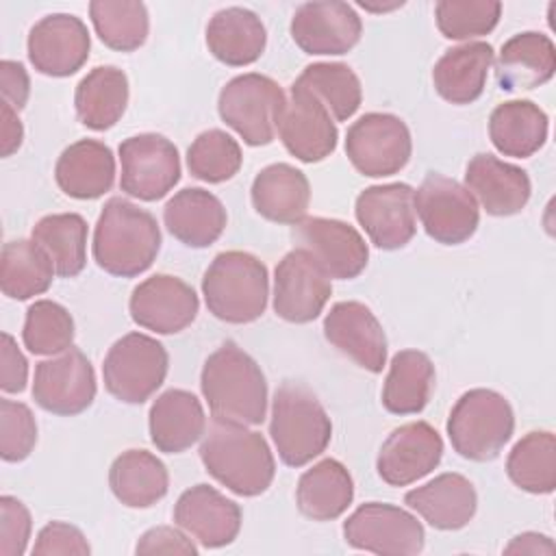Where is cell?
Here are the masks:
<instances>
[{
	"label": "cell",
	"mask_w": 556,
	"mask_h": 556,
	"mask_svg": "<svg viewBox=\"0 0 556 556\" xmlns=\"http://www.w3.org/2000/svg\"><path fill=\"white\" fill-rule=\"evenodd\" d=\"M200 458L219 484L241 497L265 493L276 473L274 454L261 432L215 417L202 437Z\"/></svg>",
	"instance_id": "1"
},
{
	"label": "cell",
	"mask_w": 556,
	"mask_h": 556,
	"mask_svg": "<svg viewBox=\"0 0 556 556\" xmlns=\"http://www.w3.org/2000/svg\"><path fill=\"white\" fill-rule=\"evenodd\" d=\"M200 389L215 419L258 426L267 415L265 376L235 341L222 343L204 361Z\"/></svg>",
	"instance_id": "2"
},
{
	"label": "cell",
	"mask_w": 556,
	"mask_h": 556,
	"mask_svg": "<svg viewBox=\"0 0 556 556\" xmlns=\"http://www.w3.org/2000/svg\"><path fill=\"white\" fill-rule=\"evenodd\" d=\"M93 261L119 278L150 269L161 250V228L154 215L126 198H111L96 222Z\"/></svg>",
	"instance_id": "3"
},
{
	"label": "cell",
	"mask_w": 556,
	"mask_h": 556,
	"mask_svg": "<svg viewBox=\"0 0 556 556\" xmlns=\"http://www.w3.org/2000/svg\"><path fill=\"white\" fill-rule=\"evenodd\" d=\"M202 295L208 313L226 324L256 321L267 308V267L250 252H219L204 271Z\"/></svg>",
	"instance_id": "4"
},
{
	"label": "cell",
	"mask_w": 556,
	"mask_h": 556,
	"mask_svg": "<svg viewBox=\"0 0 556 556\" xmlns=\"http://www.w3.org/2000/svg\"><path fill=\"white\" fill-rule=\"evenodd\" d=\"M269 434L285 465L304 467L326 452L332 439V421L311 389L285 382L271 400Z\"/></svg>",
	"instance_id": "5"
},
{
	"label": "cell",
	"mask_w": 556,
	"mask_h": 556,
	"mask_svg": "<svg viewBox=\"0 0 556 556\" xmlns=\"http://www.w3.org/2000/svg\"><path fill=\"white\" fill-rule=\"evenodd\" d=\"M447 437L463 458L486 463L500 456L515 430V413L508 400L493 389L465 391L450 410Z\"/></svg>",
	"instance_id": "6"
},
{
	"label": "cell",
	"mask_w": 556,
	"mask_h": 556,
	"mask_svg": "<svg viewBox=\"0 0 556 556\" xmlns=\"http://www.w3.org/2000/svg\"><path fill=\"white\" fill-rule=\"evenodd\" d=\"M285 102L287 96L274 78L250 72L222 87L217 111L248 146H267L276 137Z\"/></svg>",
	"instance_id": "7"
},
{
	"label": "cell",
	"mask_w": 556,
	"mask_h": 556,
	"mask_svg": "<svg viewBox=\"0 0 556 556\" xmlns=\"http://www.w3.org/2000/svg\"><path fill=\"white\" fill-rule=\"evenodd\" d=\"M167 367L169 356L161 341L143 332H128L109 348L102 378L115 400L141 404L165 382Z\"/></svg>",
	"instance_id": "8"
},
{
	"label": "cell",
	"mask_w": 556,
	"mask_h": 556,
	"mask_svg": "<svg viewBox=\"0 0 556 556\" xmlns=\"http://www.w3.org/2000/svg\"><path fill=\"white\" fill-rule=\"evenodd\" d=\"M413 139L406 122L393 113H365L345 135V154L354 169L369 178L393 176L406 167Z\"/></svg>",
	"instance_id": "9"
},
{
	"label": "cell",
	"mask_w": 556,
	"mask_h": 556,
	"mask_svg": "<svg viewBox=\"0 0 556 556\" xmlns=\"http://www.w3.org/2000/svg\"><path fill=\"white\" fill-rule=\"evenodd\" d=\"M415 213L426 235L443 245L465 243L480 224V208L469 189L437 172H430L415 191Z\"/></svg>",
	"instance_id": "10"
},
{
	"label": "cell",
	"mask_w": 556,
	"mask_h": 556,
	"mask_svg": "<svg viewBox=\"0 0 556 556\" xmlns=\"http://www.w3.org/2000/svg\"><path fill=\"white\" fill-rule=\"evenodd\" d=\"M343 539L354 549L413 556L424 549L426 532L413 513L384 502H367L343 521Z\"/></svg>",
	"instance_id": "11"
},
{
	"label": "cell",
	"mask_w": 556,
	"mask_h": 556,
	"mask_svg": "<svg viewBox=\"0 0 556 556\" xmlns=\"http://www.w3.org/2000/svg\"><path fill=\"white\" fill-rule=\"evenodd\" d=\"M119 163L122 191L143 202L165 198L180 180L178 150L167 137L156 132L124 139L119 143Z\"/></svg>",
	"instance_id": "12"
},
{
	"label": "cell",
	"mask_w": 556,
	"mask_h": 556,
	"mask_svg": "<svg viewBox=\"0 0 556 556\" xmlns=\"http://www.w3.org/2000/svg\"><path fill=\"white\" fill-rule=\"evenodd\" d=\"M96 391L93 365L74 345L35 365L33 400L52 415L72 417L87 410L96 400Z\"/></svg>",
	"instance_id": "13"
},
{
	"label": "cell",
	"mask_w": 556,
	"mask_h": 556,
	"mask_svg": "<svg viewBox=\"0 0 556 556\" xmlns=\"http://www.w3.org/2000/svg\"><path fill=\"white\" fill-rule=\"evenodd\" d=\"M291 239L295 248L311 254L328 278L352 280L369 261V248L363 235L341 219L304 217L293 224Z\"/></svg>",
	"instance_id": "14"
},
{
	"label": "cell",
	"mask_w": 556,
	"mask_h": 556,
	"mask_svg": "<svg viewBox=\"0 0 556 556\" xmlns=\"http://www.w3.org/2000/svg\"><path fill=\"white\" fill-rule=\"evenodd\" d=\"M278 135L287 152L302 163H319L328 159L339 139L330 111L300 80L289 89V98L278 119Z\"/></svg>",
	"instance_id": "15"
},
{
	"label": "cell",
	"mask_w": 556,
	"mask_h": 556,
	"mask_svg": "<svg viewBox=\"0 0 556 556\" xmlns=\"http://www.w3.org/2000/svg\"><path fill=\"white\" fill-rule=\"evenodd\" d=\"M356 222L380 250H400L417 232L415 189L406 182L371 185L354 204Z\"/></svg>",
	"instance_id": "16"
},
{
	"label": "cell",
	"mask_w": 556,
	"mask_h": 556,
	"mask_svg": "<svg viewBox=\"0 0 556 556\" xmlns=\"http://www.w3.org/2000/svg\"><path fill=\"white\" fill-rule=\"evenodd\" d=\"M332 295L326 271L300 248L287 252L274 271V313L289 324H308L319 317Z\"/></svg>",
	"instance_id": "17"
},
{
	"label": "cell",
	"mask_w": 556,
	"mask_h": 556,
	"mask_svg": "<svg viewBox=\"0 0 556 556\" xmlns=\"http://www.w3.org/2000/svg\"><path fill=\"white\" fill-rule=\"evenodd\" d=\"M200 308L198 293L178 276L154 274L132 289L128 311L137 326L156 334H176L191 326Z\"/></svg>",
	"instance_id": "18"
},
{
	"label": "cell",
	"mask_w": 556,
	"mask_h": 556,
	"mask_svg": "<svg viewBox=\"0 0 556 556\" xmlns=\"http://www.w3.org/2000/svg\"><path fill=\"white\" fill-rule=\"evenodd\" d=\"M89 30L72 13H50L28 33V61L39 74L63 78L76 74L89 59Z\"/></svg>",
	"instance_id": "19"
},
{
	"label": "cell",
	"mask_w": 556,
	"mask_h": 556,
	"mask_svg": "<svg viewBox=\"0 0 556 556\" xmlns=\"http://www.w3.org/2000/svg\"><path fill=\"white\" fill-rule=\"evenodd\" d=\"M289 30L306 54H345L361 41L363 22L348 2L317 0L295 9Z\"/></svg>",
	"instance_id": "20"
},
{
	"label": "cell",
	"mask_w": 556,
	"mask_h": 556,
	"mask_svg": "<svg viewBox=\"0 0 556 556\" xmlns=\"http://www.w3.org/2000/svg\"><path fill=\"white\" fill-rule=\"evenodd\" d=\"M443 456V439L428 421L395 428L382 443L376 469L389 486H406L428 476Z\"/></svg>",
	"instance_id": "21"
},
{
	"label": "cell",
	"mask_w": 556,
	"mask_h": 556,
	"mask_svg": "<svg viewBox=\"0 0 556 556\" xmlns=\"http://www.w3.org/2000/svg\"><path fill=\"white\" fill-rule=\"evenodd\" d=\"M324 337L358 367L380 374L387 365V334L363 302H337L324 317Z\"/></svg>",
	"instance_id": "22"
},
{
	"label": "cell",
	"mask_w": 556,
	"mask_h": 556,
	"mask_svg": "<svg viewBox=\"0 0 556 556\" xmlns=\"http://www.w3.org/2000/svg\"><path fill=\"white\" fill-rule=\"evenodd\" d=\"M241 508L211 484H195L180 493L174 506V521L202 547L230 545L241 530Z\"/></svg>",
	"instance_id": "23"
},
{
	"label": "cell",
	"mask_w": 556,
	"mask_h": 556,
	"mask_svg": "<svg viewBox=\"0 0 556 556\" xmlns=\"http://www.w3.org/2000/svg\"><path fill=\"white\" fill-rule=\"evenodd\" d=\"M465 187L480 206L495 217H508L523 211L532 185L526 169L506 163L489 152L471 156L465 169Z\"/></svg>",
	"instance_id": "24"
},
{
	"label": "cell",
	"mask_w": 556,
	"mask_h": 556,
	"mask_svg": "<svg viewBox=\"0 0 556 556\" xmlns=\"http://www.w3.org/2000/svg\"><path fill=\"white\" fill-rule=\"evenodd\" d=\"M404 504L437 530H460L473 519L478 495L469 478L447 471L410 489Z\"/></svg>",
	"instance_id": "25"
},
{
	"label": "cell",
	"mask_w": 556,
	"mask_h": 556,
	"mask_svg": "<svg viewBox=\"0 0 556 556\" xmlns=\"http://www.w3.org/2000/svg\"><path fill=\"white\" fill-rule=\"evenodd\" d=\"M150 441L159 452L180 454L206 432V415L200 400L185 389L161 393L148 415Z\"/></svg>",
	"instance_id": "26"
},
{
	"label": "cell",
	"mask_w": 556,
	"mask_h": 556,
	"mask_svg": "<svg viewBox=\"0 0 556 556\" xmlns=\"http://www.w3.org/2000/svg\"><path fill=\"white\" fill-rule=\"evenodd\" d=\"M556 72L554 41L534 30L504 41L495 61V80L502 91H528L552 80Z\"/></svg>",
	"instance_id": "27"
},
{
	"label": "cell",
	"mask_w": 556,
	"mask_h": 556,
	"mask_svg": "<svg viewBox=\"0 0 556 556\" xmlns=\"http://www.w3.org/2000/svg\"><path fill=\"white\" fill-rule=\"evenodd\" d=\"M59 189L76 200H96L115 182V156L98 139H80L67 146L54 165Z\"/></svg>",
	"instance_id": "28"
},
{
	"label": "cell",
	"mask_w": 556,
	"mask_h": 556,
	"mask_svg": "<svg viewBox=\"0 0 556 556\" xmlns=\"http://www.w3.org/2000/svg\"><path fill=\"white\" fill-rule=\"evenodd\" d=\"M163 222L182 245L208 248L222 237L228 215L217 195L200 187H187L167 200Z\"/></svg>",
	"instance_id": "29"
},
{
	"label": "cell",
	"mask_w": 556,
	"mask_h": 556,
	"mask_svg": "<svg viewBox=\"0 0 556 556\" xmlns=\"http://www.w3.org/2000/svg\"><path fill=\"white\" fill-rule=\"evenodd\" d=\"M250 198L261 217L293 226L306 217L311 204V185L302 169L289 163H271L252 180Z\"/></svg>",
	"instance_id": "30"
},
{
	"label": "cell",
	"mask_w": 556,
	"mask_h": 556,
	"mask_svg": "<svg viewBox=\"0 0 556 556\" xmlns=\"http://www.w3.org/2000/svg\"><path fill=\"white\" fill-rule=\"evenodd\" d=\"M493 59V46L486 41H467L445 50L432 70L437 93L450 104L476 102L484 91Z\"/></svg>",
	"instance_id": "31"
},
{
	"label": "cell",
	"mask_w": 556,
	"mask_h": 556,
	"mask_svg": "<svg viewBox=\"0 0 556 556\" xmlns=\"http://www.w3.org/2000/svg\"><path fill=\"white\" fill-rule=\"evenodd\" d=\"M267 33L261 17L245 7H226L213 13L206 26L208 52L230 67H243L261 59Z\"/></svg>",
	"instance_id": "32"
},
{
	"label": "cell",
	"mask_w": 556,
	"mask_h": 556,
	"mask_svg": "<svg viewBox=\"0 0 556 556\" xmlns=\"http://www.w3.org/2000/svg\"><path fill=\"white\" fill-rule=\"evenodd\" d=\"M547 113L532 100H508L493 109L489 117V137L504 156L528 159L547 141Z\"/></svg>",
	"instance_id": "33"
},
{
	"label": "cell",
	"mask_w": 556,
	"mask_h": 556,
	"mask_svg": "<svg viewBox=\"0 0 556 556\" xmlns=\"http://www.w3.org/2000/svg\"><path fill=\"white\" fill-rule=\"evenodd\" d=\"M354 500V480L343 463L324 458L306 469L295 489L298 510L313 521L341 517Z\"/></svg>",
	"instance_id": "34"
},
{
	"label": "cell",
	"mask_w": 556,
	"mask_h": 556,
	"mask_svg": "<svg viewBox=\"0 0 556 556\" xmlns=\"http://www.w3.org/2000/svg\"><path fill=\"white\" fill-rule=\"evenodd\" d=\"M109 486L124 506L150 508L167 495L169 473L152 452L126 450L111 463Z\"/></svg>",
	"instance_id": "35"
},
{
	"label": "cell",
	"mask_w": 556,
	"mask_h": 556,
	"mask_svg": "<svg viewBox=\"0 0 556 556\" xmlns=\"http://www.w3.org/2000/svg\"><path fill=\"white\" fill-rule=\"evenodd\" d=\"M128 104V78L115 65H98L76 85L74 106L83 126L106 130L115 126Z\"/></svg>",
	"instance_id": "36"
},
{
	"label": "cell",
	"mask_w": 556,
	"mask_h": 556,
	"mask_svg": "<svg viewBox=\"0 0 556 556\" xmlns=\"http://www.w3.org/2000/svg\"><path fill=\"white\" fill-rule=\"evenodd\" d=\"M434 365L426 352L400 350L389 365L382 406L393 415H417L434 391Z\"/></svg>",
	"instance_id": "37"
},
{
	"label": "cell",
	"mask_w": 556,
	"mask_h": 556,
	"mask_svg": "<svg viewBox=\"0 0 556 556\" xmlns=\"http://www.w3.org/2000/svg\"><path fill=\"white\" fill-rule=\"evenodd\" d=\"M54 265L35 239L4 243L0 256V287L11 300H30L50 289Z\"/></svg>",
	"instance_id": "38"
},
{
	"label": "cell",
	"mask_w": 556,
	"mask_h": 556,
	"mask_svg": "<svg viewBox=\"0 0 556 556\" xmlns=\"http://www.w3.org/2000/svg\"><path fill=\"white\" fill-rule=\"evenodd\" d=\"M33 239L48 252L61 278H74L87 263V222L78 213H52L33 226Z\"/></svg>",
	"instance_id": "39"
},
{
	"label": "cell",
	"mask_w": 556,
	"mask_h": 556,
	"mask_svg": "<svg viewBox=\"0 0 556 556\" xmlns=\"http://www.w3.org/2000/svg\"><path fill=\"white\" fill-rule=\"evenodd\" d=\"M506 473L526 493H552L556 489V437L549 430L521 437L506 458Z\"/></svg>",
	"instance_id": "40"
},
{
	"label": "cell",
	"mask_w": 556,
	"mask_h": 556,
	"mask_svg": "<svg viewBox=\"0 0 556 556\" xmlns=\"http://www.w3.org/2000/svg\"><path fill=\"white\" fill-rule=\"evenodd\" d=\"M89 17L100 41L117 52L141 48L150 33V17L143 2L130 0H93Z\"/></svg>",
	"instance_id": "41"
},
{
	"label": "cell",
	"mask_w": 556,
	"mask_h": 556,
	"mask_svg": "<svg viewBox=\"0 0 556 556\" xmlns=\"http://www.w3.org/2000/svg\"><path fill=\"white\" fill-rule=\"evenodd\" d=\"M298 80L321 100V104L330 111L332 119L337 122L350 119L363 102L361 80L345 63L306 65Z\"/></svg>",
	"instance_id": "42"
},
{
	"label": "cell",
	"mask_w": 556,
	"mask_h": 556,
	"mask_svg": "<svg viewBox=\"0 0 556 556\" xmlns=\"http://www.w3.org/2000/svg\"><path fill=\"white\" fill-rule=\"evenodd\" d=\"M22 339L26 350L37 356L61 354L74 343V319L63 304L37 300L26 311Z\"/></svg>",
	"instance_id": "43"
},
{
	"label": "cell",
	"mask_w": 556,
	"mask_h": 556,
	"mask_svg": "<svg viewBox=\"0 0 556 556\" xmlns=\"http://www.w3.org/2000/svg\"><path fill=\"white\" fill-rule=\"evenodd\" d=\"M243 163L237 139L219 128L200 132L187 150V167L198 180L217 185L230 180Z\"/></svg>",
	"instance_id": "44"
},
{
	"label": "cell",
	"mask_w": 556,
	"mask_h": 556,
	"mask_svg": "<svg viewBox=\"0 0 556 556\" xmlns=\"http://www.w3.org/2000/svg\"><path fill=\"white\" fill-rule=\"evenodd\" d=\"M502 15L497 0H439L434 7L437 28L445 39L469 41L489 35Z\"/></svg>",
	"instance_id": "45"
},
{
	"label": "cell",
	"mask_w": 556,
	"mask_h": 556,
	"mask_svg": "<svg viewBox=\"0 0 556 556\" xmlns=\"http://www.w3.org/2000/svg\"><path fill=\"white\" fill-rule=\"evenodd\" d=\"M37 443V421L33 410L15 400H0V456L20 463L30 456Z\"/></svg>",
	"instance_id": "46"
},
{
	"label": "cell",
	"mask_w": 556,
	"mask_h": 556,
	"mask_svg": "<svg viewBox=\"0 0 556 556\" xmlns=\"http://www.w3.org/2000/svg\"><path fill=\"white\" fill-rule=\"evenodd\" d=\"M33 519L24 502L13 495L0 497V556H22L28 547Z\"/></svg>",
	"instance_id": "47"
},
{
	"label": "cell",
	"mask_w": 556,
	"mask_h": 556,
	"mask_svg": "<svg viewBox=\"0 0 556 556\" xmlns=\"http://www.w3.org/2000/svg\"><path fill=\"white\" fill-rule=\"evenodd\" d=\"M91 552L85 534L65 521H50L46 523L37 541L33 545V556H54V554H74V556H87Z\"/></svg>",
	"instance_id": "48"
},
{
	"label": "cell",
	"mask_w": 556,
	"mask_h": 556,
	"mask_svg": "<svg viewBox=\"0 0 556 556\" xmlns=\"http://www.w3.org/2000/svg\"><path fill=\"white\" fill-rule=\"evenodd\" d=\"M135 554H182L195 556L198 547L180 528L156 526L143 532L135 545Z\"/></svg>",
	"instance_id": "49"
},
{
	"label": "cell",
	"mask_w": 556,
	"mask_h": 556,
	"mask_svg": "<svg viewBox=\"0 0 556 556\" xmlns=\"http://www.w3.org/2000/svg\"><path fill=\"white\" fill-rule=\"evenodd\" d=\"M28 382V361L17 348V341L2 332L0 345V389L4 393H22Z\"/></svg>",
	"instance_id": "50"
},
{
	"label": "cell",
	"mask_w": 556,
	"mask_h": 556,
	"mask_svg": "<svg viewBox=\"0 0 556 556\" xmlns=\"http://www.w3.org/2000/svg\"><path fill=\"white\" fill-rule=\"evenodd\" d=\"M0 85H2V100L11 104L15 111L24 109L30 96V78L26 67L20 61L4 59L0 61Z\"/></svg>",
	"instance_id": "51"
},
{
	"label": "cell",
	"mask_w": 556,
	"mask_h": 556,
	"mask_svg": "<svg viewBox=\"0 0 556 556\" xmlns=\"http://www.w3.org/2000/svg\"><path fill=\"white\" fill-rule=\"evenodd\" d=\"M0 122H2L0 154L7 159V156H11L13 152L20 150L22 139H24V126L17 117V111L11 104H7L4 100H2V106H0Z\"/></svg>",
	"instance_id": "52"
},
{
	"label": "cell",
	"mask_w": 556,
	"mask_h": 556,
	"mask_svg": "<svg viewBox=\"0 0 556 556\" xmlns=\"http://www.w3.org/2000/svg\"><path fill=\"white\" fill-rule=\"evenodd\" d=\"M556 552L549 536L539 532H521L517 534L506 547L504 554H547L552 556Z\"/></svg>",
	"instance_id": "53"
},
{
	"label": "cell",
	"mask_w": 556,
	"mask_h": 556,
	"mask_svg": "<svg viewBox=\"0 0 556 556\" xmlns=\"http://www.w3.org/2000/svg\"><path fill=\"white\" fill-rule=\"evenodd\" d=\"M363 9H367V11H374V13H380V11H393V9H397V7H402L404 2L402 0H397V2H391V4H369V2H358Z\"/></svg>",
	"instance_id": "54"
}]
</instances>
